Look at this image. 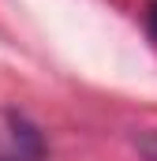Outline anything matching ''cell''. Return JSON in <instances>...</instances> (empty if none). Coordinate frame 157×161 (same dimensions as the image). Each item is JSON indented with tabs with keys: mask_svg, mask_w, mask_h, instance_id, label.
Here are the masks:
<instances>
[{
	"mask_svg": "<svg viewBox=\"0 0 157 161\" xmlns=\"http://www.w3.org/2000/svg\"><path fill=\"white\" fill-rule=\"evenodd\" d=\"M154 34H157V8H154Z\"/></svg>",
	"mask_w": 157,
	"mask_h": 161,
	"instance_id": "6da1fadb",
	"label": "cell"
}]
</instances>
